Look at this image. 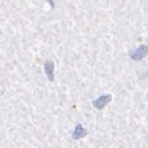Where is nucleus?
Instances as JSON below:
<instances>
[{"mask_svg":"<svg viewBox=\"0 0 148 148\" xmlns=\"http://www.w3.org/2000/svg\"><path fill=\"white\" fill-rule=\"evenodd\" d=\"M109 102H110V95H103V96H99V97L93 102V106H95L96 109H103Z\"/></svg>","mask_w":148,"mask_h":148,"instance_id":"f03ea898","label":"nucleus"},{"mask_svg":"<svg viewBox=\"0 0 148 148\" xmlns=\"http://www.w3.org/2000/svg\"><path fill=\"white\" fill-rule=\"evenodd\" d=\"M44 70H45V74H47L48 80L52 82V80H54V64H52V61H45Z\"/></svg>","mask_w":148,"mask_h":148,"instance_id":"20e7f679","label":"nucleus"},{"mask_svg":"<svg viewBox=\"0 0 148 148\" xmlns=\"http://www.w3.org/2000/svg\"><path fill=\"white\" fill-rule=\"evenodd\" d=\"M86 129L83 128V125L82 123H77L76 125V128H74V131H73V138L74 139H80V138H83V136H86Z\"/></svg>","mask_w":148,"mask_h":148,"instance_id":"7ed1b4c3","label":"nucleus"},{"mask_svg":"<svg viewBox=\"0 0 148 148\" xmlns=\"http://www.w3.org/2000/svg\"><path fill=\"white\" fill-rule=\"evenodd\" d=\"M147 54H148V48H147L145 45H141V47H138L135 51L131 52V58H132V60H142Z\"/></svg>","mask_w":148,"mask_h":148,"instance_id":"f257e3e1","label":"nucleus"}]
</instances>
